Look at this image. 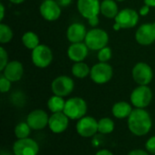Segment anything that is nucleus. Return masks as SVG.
Segmentation results:
<instances>
[{"instance_id":"6e6552de","label":"nucleus","mask_w":155,"mask_h":155,"mask_svg":"<svg viewBox=\"0 0 155 155\" xmlns=\"http://www.w3.org/2000/svg\"><path fill=\"white\" fill-rule=\"evenodd\" d=\"M132 75L134 82L139 85H148L153 81V71L148 64L140 62L134 66Z\"/></svg>"},{"instance_id":"a878e982","label":"nucleus","mask_w":155,"mask_h":155,"mask_svg":"<svg viewBox=\"0 0 155 155\" xmlns=\"http://www.w3.org/2000/svg\"><path fill=\"white\" fill-rule=\"evenodd\" d=\"M31 130L32 129L30 128V126L28 125V124L26 122H21V123H19L15 127V137L17 139L28 138Z\"/></svg>"},{"instance_id":"4468645a","label":"nucleus","mask_w":155,"mask_h":155,"mask_svg":"<svg viewBox=\"0 0 155 155\" xmlns=\"http://www.w3.org/2000/svg\"><path fill=\"white\" fill-rule=\"evenodd\" d=\"M39 11L42 17L50 22L57 20L62 13L61 6L54 0H45L41 4Z\"/></svg>"},{"instance_id":"c9c22d12","label":"nucleus","mask_w":155,"mask_h":155,"mask_svg":"<svg viewBox=\"0 0 155 155\" xmlns=\"http://www.w3.org/2000/svg\"><path fill=\"white\" fill-rule=\"evenodd\" d=\"M95 155H114L112 152H110L109 150H105V149H103V150H100L98 151Z\"/></svg>"},{"instance_id":"bb28decb","label":"nucleus","mask_w":155,"mask_h":155,"mask_svg":"<svg viewBox=\"0 0 155 155\" xmlns=\"http://www.w3.org/2000/svg\"><path fill=\"white\" fill-rule=\"evenodd\" d=\"M13 31L5 24L1 23L0 24V43L1 44H6L10 42L13 38Z\"/></svg>"},{"instance_id":"412c9836","label":"nucleus","mask_w":155,"mask_h":155,"mask_svg":"<svg viewBox=\"0 0 155 155\" xmlns=\"http://www.w3.org/2000/svg\"><path fill=\"white\" fill-rule=\"evenodd\" d=\"M100 13L106 18H115L119 13L118 5L115 0H103L101 3Z\"/></svg>"},{"instance_id":"f8f14e48","label":"nucleus","mask_w":155,"mask_h":155,"mask_svg":"<svg viewBox=\"0 0 155 155\" xmlns=\"http://www.w3.org/2000/svg\"><path fill=\"white\" fill-rule=\"evenodd\" d=\"M135 40L141 45H150L155 41V23L143 24L135 32Z\"/></svg>"},{"instance_id":"423d86ee","label":"nucleus","mask_w":155,"mask_h":155,"mask_svg":"<svg viewBox=\"0 0 155 155\" xmlns=\"http://www.w3.org/2000/svg\"><path fill=\"white\" fill-rule=\"evenodd\" d=\"M114 74L113 67L107 64L99 62L98 64H95L91 68L90 77L93 82H94L97 84H104L108 83Z\"/></svg>"},{"instance_id":"ddd939ff","label":"nucleus","mask_w":155,"mask_h":155,"mask_svg":"<svg viewBox=\"0 0 155 155\" xmlns=\"http://www.w3.org/2000/svg\"><path fill=\"white\" fill-rule=\"evenodd\" d=\"M48 114L41 109H36L32 111L26 117V123L32 130L39 131L43 130L48 125L49 123Z\"/></svg>"},{"instance_id":"72a5a7b5","label":"nucleus","mask_w":155,"mask_h":155,"mask_svg":"<svg viewBox=\"0 0 155 155\" xmlns=\"http://www.w3.org/2000/svg\"><path fill=\"white\" fill-rule=\"evenodd\" d=\"M149 12H150V6H148L147 5H144L143 6L141 7L140 11H139V14L141 15L144 16V15H147L149 14Z\"/></svg>"},{"instance_id":"5701e85b","label":"nucleus","mask_w":155,"mask_h":155,"mask_svg":"<svg viewBox=\"0 0 155 155\" xmlns=\"http://www.w3.org/2000/svg\"><path fill=\"white\" fill-rule=\"evenodd\" d=\"M91 73V68L84 62H77L72 66V74L76 78H85Z\"/></svg>"},{"instance_id":"7ed1b4c3","label":"nucleus","mask_w":155,"mask_h":155,"mask_svg":"<svg viewBox=\"0 0 155 155\" xmlns=\"http://www.w3.org/2000/svg\"><path fill=\"white\" fill-rule=\"evenodd\" d=\"M87 112L86 102L80 97H73L65 102L64 113L71 120H79L85 116Z\"/></svg>"},{"instance_id":"9b49d317","label":"nucleus","mask_w":155,"mask_h":155,"mask_svg":"<svg viewBox=\"0 0 155 155\" xmlns=\"http://www.w3.org/2000/svg\"><path fill=\"white\" fill-rule=\"evenodd\" d=\"M38 152V143L29 137L17 139L13 144V153L15 155H37Z\"/></svg>"},{"instance_id":"dca6fc26","label":"nucleus","mask_w":155,"mask_h":155,"mask_svg":"<svg viewBox=\"0 0 155 155\" xmlns=\"http://www.w3.org/2000/svg\"><path fill=\"white\" fill-rule=\"evenodd\" d=\"M69 125V118L64 112L54 113L49 117L48 127L54 134L64 133Z\"/></svg>"},{"instance_id":"aec40b11","label":"nucleus","mask_w":155,"mask_h":155,"mask_svg":"<svg viewBox=\"0 0 155 155\" xmlns=\"http://www.w3.org/2000/svg\"><path fill=\"white\" fill-rule=\"evenodd\" d=\"M133 112L132 105L127 102H118L114 104L112 108L113 115L117 119L128 118Z\"/></svg>"},{"instance_id":"0eeeda50","label":"nucleus","mask_w":155,"mask_h":155,"mask_svg":"<svg viewBox=\"0 0 155 155\" xmlns=\"http://www.w3.org/2000/svg\"><path fill=\"white\" fill-rule=\"evenodd\" d=\"M32 62L38 68H46L53 61V52L45 45H39L32 50Z\"/></svg>"},{"instance_id":"393cba45","label":"nucleus","mask_w":155,"mask_h":155,"mask_svg":"<svg viewBox=\"0 0 155 155\" xmlns=\"http://www.w3.org/2000/svg\"><path fill=\"white\" fill-rule=\"evenodd\" d=\"M114 130V122L109 117L101 118L98 121V132L102 134H109Z\"/></svg>"},{"instance_id":"9d476101","label":"nucleus","mask_w":155,"mask_h":155,"mask_svg":"<svg viewBox=\"0 0 155 155\" xmlns=\"http://www.w3.org/2000/svg\"><path fill=\"white\" fill-rule=\"evenodd\" d=\"M76 132L82 137H93L98 132V121L92 116H84L76 124Z\"/></svg>"},{"instance_id":"2eb2a0df","label":"nucleus","mask_w":155,"mask_h":155,"mask_svg":"<svg viewBox=\"0 0 155 155\" xmlns=\"http://www.w3.org/2000/svg\"><path fill=\"white\" fill-rule=\"evenodd\" d=\"M77 9L80 15L88 20L99 15L101 3L99 0H77Z\"/></svg>"},{"instance_id":"ea45409f","label":"nucleus","mask_w":155,"mask_h":155,"mask_svg":"<svg viewBox=\"0 0 155 155\" xmlns=\"http://www.w3.org/2000/svg\"><path fill=\"white\" fill-rule=\"evenodd\" d=\"M116 1H118V2H123V1H125V0H116Z\"/></svg>"},{"instance_id":"b1692460","label":"nucleus","mask_w":155,"mask_h":155,"mask_svg":"<svg viewBox=\"0 0 155 155\" xmlns=\"http://www.w3.org/2000/svg\"><path fill=\"white\" fill-rule=\"evenodd\" d=\"M22 43L26 48L31 49V50H34L36 46H38L40 45L38 35L35 33L31 32V31L26 32L23 35Z\"/></svg>"},{"instance_id":"c756f323","label":"nucleus","mask_w":155,"mask_h":155,"mask_svg":"<svg viewBox=\"0 0 155 155\" xmlns=\"http://www.w3.org/2000/svg\"><path fill=\"white\" fill-rule=\"evenodd\" d=\"M8 54L5 51V49L1 46L0 47V71L2 72L4 70V68L6 66V64H8Z\"/></svg>"},{"instance_id":"e433bc0d","label":"nucleus","mask_w":155,"mask_h":155,"mask_svg":"<svg viewBox=\"0 0 155 155\" xmlns=\"http://www.w3.org/2000/svg\"><path fill=\"white\" fill-rule=\"evenodd\" d=\"M4 16H5V6H4V5L1 3V4H0V21H3Z\"/></svg>"},{"instance_id":"6ab92c4d","label":"nucleus","mask_w":155,"mask_h":155,"mask_svg":"<svg viewBox=\"0 0 155 155\" xmlns=\"http://www.w3.org/2000/svg\"><path fill=\"white\" fill-rule=\"evenodd\" d=\"M89 48L85 45V43H74L72 44L67 50V55L71 61L75 63L83 62L88 55Z\"/></svg>"},{"instance_id":"f704fd0d","label":"nucleus","mask_w":155,"mask_h":155,"mask_svg":"<svg viewBox=\"0 0 155 155\" xmlns=\"http://www.w3.org/2000/svg\"><path fill=\"white\" fill-rule=\"evenodd\" d=\"M56 2L61 7H66L70 5V4L72 3V0H56Z\"/></svg>"},{"instance_id":"4be33fe9","label":"nucleus","mask_w":155,"mask_h":155,"mask_svg":"<svg viewBox=\"0 0 155 155\" xmlns=\"http://www.w3.org/2000/svg\"><path fill=\"white\" fill-rule=\"evenodd\" d=\"M65 102L64 97L58 96V95H53L51 96L48 101H47V107L49 109V111H51V113L54 114V113H61L64 112V105H65Z\"/></svg>"},{"instance_id":"1a4fd4ad","label":"nucleus","mask_w":155,"mask_h":155,"mask_svg":"<svg viewBox=\"0 0 155 155\" xmlns=\"http://www.w3.org/2000/svg\"><path fill=\"white\" fill-rule=\"evenodd\" d=\"M74 88V80L67 75H60L56 77L51 84L52 92L54 95L61 97L68 96Z\"/></svg>"},{"instance_id":"39448f33","label":"nucleus","mask_w":155,"mask_h":155,"mask_svg":"<svg viewBox=\"0 0 155 155\" xmlns=\"http://www.w3.org/2000/svg\"><path fill=\"white\" fill-rule=\"evenodd\" d=\"M153 100V92L148 85H139L131 94V103L135 108L144 109Z\"/></svg>"},{"instance_id":"a211bd4d","label":"nucleus","mask_w":155,"mask_h":155,"mask_svg":"<svg viewBox=\"0 0 155 155\" xmlns=\"http://www.w3.org/2000/svg\"><path fill=\"white\" fill-rule=\"evenodd\" d=\"M87 31L85 26L81 23H73L69 25L66 31V36L69 42L72 44L81 43L84 41Z\"/></svg>"},{"instance_id":"7c9ffc66","label":"nucleus","mask_w":155,"mask_h":155,"mask_svg":"<svg viewBox=\"0 0 155 155\" xmlns=\"http://www.w3.org/2000/svg\"><path fill=\"white\" fill-rule=\"evenodd\" d=\"M145 148L148 153L155 154V136H152L147 140L145 143Z\"/></svg>"},{"instance_id":"20e7f679","label":"nucleus","mask_w":155,"mask_h":155,"mask_svg":"<svg viewBox=\"0 0 155 155\" xmlns=\"http://www.w3.org/2000/svg\"><path fill=\"white\" fill-rule=\"evenodd\" d=\"M114 29L118 31L120 29H129L134 27L139 21L138 13L131 8H124L119 11L118 15L114 18Z\"/></svg>"},{"instance_id":"4c0bfd02","label":"nucleus","mask_w":155,"mask_h":155,"mask_svg":"<svg viewBox=\"0 0 155 155\" xmlns=\"http://www.w3.org/2000/svg\"><path fill=\"white\" fill-rule=\"evenodd\" d=\"M144 4L150 7H155V0H144Z\"/></svg>"},{"instance_id":"f03ea898","label":"nucleus","mask_w":155,"mask_h":155,"mask_svg":"<svg viewBox=\"0 0 155 155\" xmlns=\"http://www.w3.org/2000/svg\"><path fill=\"white\" fill-rule=\"evenodd\" d=\"M109 42L108 34L101 28H93L87 32L84 39V43L90 50L99 51L102 48L107 46Z\"/></svg>"},{"instance_id":"f257e3e1","label":"nucleus","mask_w":155,"mask_h":155,"mask_svg":"<svg viewBox=\"0 0 155 155\" xmlns=\"http://www.w3.org/2000/svg\"><path fill=\"white\" fill-rule=\"evenodd\" d=\"M127 124L130 132L135 136H144L153 126V121L150 114L145 109L135 108L128 117Z\"/></svg>"},{"instance_id":"58836bf2","label":"nucleus","mask_w":155,"mask_h":155,"mask_svg":"<svg viewBox=\"0 0 155 155\" xmlns=\"http://www.w3.org/2000/svg\"><path fill=\"white\" fill-rule=\"evenodd\" d=\"M11 3H13V4H15V5H19V4H21V3H23L25 0H9Z\"/></svg>"},{"instance_id":"c85d7f7f","label":"nucleus","mask_w":155,"mask_h":155,"mask_svg":"<svg viewBox=\"0 0 155 155\" xmlns=\"http://www.w3.org/2000/svg\"><path fill=\"white\" fill-rule=\"evenodd\" d=\"M11 81L8 80L6 77H5L3 74H1L0 76V91L2 94L7 93L10 88H11Z\"/></svg>"},{"instance_id":"f3484780","label":"nucleus","mask_w":155,"mask_h":155,"mask_svg":"<svg viewBox=\"0 0 155 155\" xmlns=\"http://www.w3.org/2000/svg\"><path fill=\"white\" fill-rule=\"evenodd\" d=\"M2 74L8 80L13 82H18L21 80L24 74V66L19 61L9 62L2 71Z\"/></svg>"},{"instance_id":"2f4dec72","label":"nucleus","mask_w":155,"mask_h":155,"mask_svg":"<svg viewBox=\"0 0 155 155\" xmlns=\"http://www.w3.org/2000/svg\"><path fill=\"white\" fill-rule=\"evenodd\" d=\"M128 155H149L147 151L142 150V149H134L133 151H131Z\"/></svg>"},{"instance_id":"473e14b6","label":"nucleus","mask_w":155,"mask_h":155,"mask_svg":"<svg viewBox=\"0 0 155 155\" xmlns=\"http://www.w3.org/2000/svg\"><path fill=\"white\" fill-rule=\"evenodd\" d=\"M88 23H89V25H90L91 26H93L94 28V27H96V26L98 25V24H99V18H98V15H96V16H93V17L89 18V19H88Z\"/></svg>"},{"instance_id":"cd10ccee","label":"nucleus","mask_w":155,"mask_h":155,"mask_svg":"<svg viewBox=\"0 0 155 155\" xmlns=\"http://www.w3.org/2000/svg\"><path fill=\"white\" fill-rule=\"evenodd\" d=\"M97 57L99 62L107 63L112 58V49L108 46H105L98 51Z\"/></svg>"}]
</instances>
